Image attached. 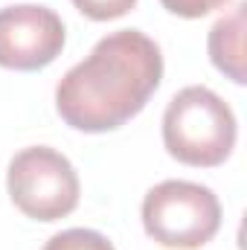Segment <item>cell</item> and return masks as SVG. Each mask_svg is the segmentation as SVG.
I'll return each mask as SVG.
<instances>
[{"mask_svg": "<svg viewBox=\"0 0 247 250\" xmlns=\"http://www.w3.org/2000/svg\"><path fill=\"white\" fill-rule=\"evenodd\" d=\"M12 204L32 221H59L79 207V175L62 151L29 146L18 151L6 172Z\"/></svg>", "mask_w": 247, "mask_h": 250, "instance_id": "4", "label": "cell"}, {"mask_svg": "<svg viewBox=\"0 0 247 250\" xmlns=\"http://www.w3.org/2000/svg\"><path fill=\"white\" fill-rule=\"evenodd\" d=\"M160 79V47L140 29H117L64 73L56 87V111L76 131L105 134L137 117Z\"/></svg>", "mask_w": 247, "mask_h": 250, "instance_id": "1", "label": "cell"}, {"mask_svg": "<svg viewBox=\"0 0 247 250\" xmlns=\"http://www.w3.org/2000/svg\"><path fill=\"white\" fill-rule=\"evenodd\" d=\"M143 227L163 248H204L221 227L218 195L195 181H163L143 198Z\"/></svg>", "mask_w": 247, "mask_h": 250, "instance_id": "3", "label": "cell"}, {"mask_svg": "<svg viewBox=\"0 0 247 250\" xmlns=\"http://www.w3.org/2000/svg\"><path fill=\"white\" fill-rule=\"evenodd\" d=\"M67 32L64 21L47 6L18 3L0 9V67L32 73L62 56Z\"/></svg>", "mask_w": 247, "mask_h": 250, "instance_id": "5", "label": "cell"}, {"mask_svg": "<svg viewBox=\"0 0 247 250\" xmlns=\"http://www.w3.org/2000/svg\"><path fill=\"white\" fill-rule=\"evenodd\" d=\"M239 137L233 108L209 87L189 84L178 90L163 114V146L186 166L212 169L221 166Z\"/></svg>", "mask_w": 247, "mask_h": 250, "instance_id": "2", "label": "cell"}, {"mask_svg": "<svg viewBox=\"0 0 247 250\" xmlns=\"http://www.w3.org/2000/svg\"><path fill=\"white\" fill-rule=\"evenodd\" d=\"M73 6L90 21H114L128 15L137 6V0H73Z\"/></svg>", "mask_w": 247, "mask_h": 250, "instance_id": "8", "label": "cell"}, {"mask_svg": "<svg viewBox=\"0 0 247 250\" xmlns=\"http://www.w3.org/2000/svg\"><path fill=\"white\" fill-rule=\"evenodd\" d=\"M245 9L247 3H236L227 15H221L209 29V59L215 70H221L236 84H245Z\"/></svg>", "mask_w": 247, "mask_h": 250, "instance_id": "6", "label": "cell"}, {"mask_svg": "<svg viewBox=\"0 0 247 250\" xmlns=\"http://www.w3.org/2000/svg\"><path fill=\"white\" fill-rule=\"evenodd\" d=\"M163 9H169L178 18H204L215 9H221L227 0H160Z\"/></svg>", "mask_w": 247, "mask_h": 250, "instance_id": "9", "label": "cell"}, {"mask_svg": "<svg viewBox=\"0 0 247 250\" xmlns=\"http://www.w3.org/2000/svg\"><path fill=\"white\" fill-rule=\"evenodd\" d=\"M44 250H117L108 236L96 233V230H87V227H73V230H64V233H56Z\"/></svg>", "mask_w": 247, "mask_h": 250, "instance_id": "7", "label": "cell"}]
</instances>
